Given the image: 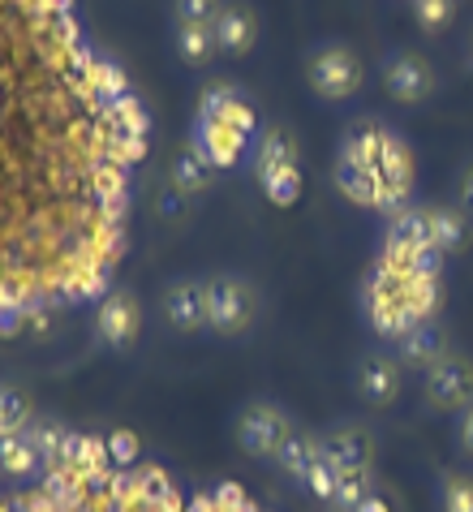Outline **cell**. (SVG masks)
Instances as JSON below:
<instances>
[{"label":"cell","instance_id":"obj_1","mask_svg":"<svg viewBox=\"0 0 473 512\" xmlns=\"http://www.w3.org/2000/svg\"><path fill=\"white\" fill-rule=\"evenodd\" d=\"M310 87L323 99H349L357 87H362V61L349 48H319L306 65Z\"/></svg>","mask_w":473,"mask_h":512},{"label":"cell","instance_id":"obj_2","mask_svg":"<svg viewBox=\"0 0 473 512\" xmlns=\"http://www.w3.org/2000/svg\"><path fill=\"white\" fill-rule=\"evenodd\" d=\"M254 319V293L241 280H211L207 284V323L215 332L233 336L246 332Z\"/></svg>","mask_w":473,"mask_h":512},{"label":"cell","instance_id":"obj_3","mask_svg":"<svg viewBox=\"0 0 473 512\" xmlns=\"http://www.w3.org/2000/svg\"><path fill=\"white\" fill-rule=\"evenodd\" d=\"M426 401L439 409H465L473 401V366L456 353H443L426 371Z\"/></svg>","mask_w":473,"mask_h":512},{"label":"cell","instance_id":"obj_4","mask_svg":"<svg viewBox=\"0 0 473 512\" xmlns=\"http://www.w3.org/2000/svg\"><path fill=\"white\" fill-rule=\"evenodd\" d=\"M289 435H293L289 418H284L280 409H271V405H250L246 414H241V426H237V439H241V448H246L250 457H276Z\"/></svg>","mask_w":473,"mask_h":512},{"label":"cell","instance_id":"obj_5","mask_svg":"<svg viewBox=\"0 0 473 512\" xmlns=\"http://www.w3.org/2000/svg\"><path fill=\"white\" fill-rule=\"evenodd\" d=\"M383 82H387V95L400 99V104H422V99L435 91V74L422 56L413 52H400L383 65Z\"/></svg>","mask_w":473,"mask_h":512},{"label":"cell","instance_id":"obj_6","mask_svg":"<svg viewBox=\"0 0 473 512\" xmlns=\"http://www.w3.org/2000/svg\"><path fill=\"white\" fill-rule=\"evenodd\" d=\"M164 315L177 332H194V327H207V284L198 280H181L164 293Z\"/></svg>","mask_w":473,"mask_h":512},{"label":"cell","instance_id":"obj_7","mask_svg":"<svg viewBox=\"0 0 473 512\" xmlns=\"http://www.w3.org/2000/svg\"><path fill=\"white\" fill-rule=\"evenodd\" d=\"M211 31H215V44H220V52H250L254 48V39H258V22H254V13L250 5H220V13H215V22H211Z\"/></svg>","mask_w":473,"mask_h":512},{"label":"cell","instance_id":"obj_8","mask_svg":"<svg viewBox=\"0 0 473 512\" xmlns=\"http://www.w3.org/2000/svg\"><path fill=\"white\" fill-rule=\"evenodd\" d=\"M95 327H99V336H104L112 349L134 345V336H138V302H134V297H125V293L104 297Z\"/></svg>","mask_w":473,"mask_h":512},{"label":"cell","instance_id":"obj_9","mask_svg":"<svg viewBox=\"0 0 473 512\" xmlns=\"http://www.w3.org/2000/svg\"><path fill=\"white\" fill-rule=\"evenodd\" d=\"M383 138H387V130H379V125H370V121L353 125V130L344 134V142H340V164L357 168V173H375L379 177Z\"/></svg>","mask_w":473,"mask_h":512},{"label":"cell","instance_id":"obj_10","mask_svg":"<svg viewBox=\"0 0 473 512\" xmlns=\"http://www.w3.org/2000/svg\"><path fill=\"white\" fill-rule=\"evenodd\" d=\"M357 392H362V401H370V405H387L400 392V366L392 358L370 353V358L357 366Z\"/></svg>","mask_w":473,"mask_h":512},{"label":"cell","instance_id":"obj_11","mask_svg":"<svg viewBox=\"0 0 473 512\" xmlns=\"http://www.w3.org/2000/svg\"><path fill=\"white\" fill-rule=\"evenodd\" d=\"M172 181H177L181 194H198V190H207L215 181V164H211V155L203 151V142H190V147L177 155V164H172Z\"/></svg>","mask_w":473,"mask_h":512},{"label":"cell","instance_id":"obj_12","mask_svg":"<svg viewBox=\"0 0 473 512\" xmlns=\"http://www.w3.org/2000/svg\"><path fill=\"white\" fill-rule=\"evenodd\" d=\"M198 142H203V151L211 155V164L215 168H224V164H237V155L241 147H246V134H237L228 121H198Z\"/></svg>","mask_w":473,"mask_h":512},{"label":"cell","instance_id":"obj_13","mask_svg":"<svg viewBox=\"0 0 473 512\" xmlns=\"http://www.w3.org/2000/svg\"><path fill=\"white\" fill-rule=\"evenodd\" d=\"M258 181H267V177H276L284 173V168H297V147H293V138L289 134H280V130H271L263 134V142H258Z\"/></svg>","mask_w":473,"mask_h":512},{"label":"cell","instance_id":"obj_14","mask_svg":"<svg viewBox=\"0 0 473 512\" xmlns=\"http://www.w3.org/2000/svg\"><path fill=\"white\" fill-rule=\"evenodd\" d=\"M327 452L336 457L340 469H366L370 457H375V444H370V435L366 431H336L332 439H327Z\"/></svg>","mask_w":473,"mask_h":512},{"label":"cell","instance_id":"obj_15","mask_svg":"<svg viewBox=\"0 0 473 512\" xmlns=\"http://www.w3.org/2000/svg\"><path fill=\"white\" fill-rule=\"evenodd\" d=\"M177 52L185 65H207L215 52H220V44H215V31L203 22H181L177 31Z\"/></svg>","mask_w":473,"mask_h":512},{"label":"cell","instance_id":"obj_16","mask_svg":"<svg viewBox=\"0 0 473 512\" xmlns=\"http://www.w3.org/2000/svg\"><path fill=\"white\" fill-rule=\"evenodd\" d=\"M336 186L353 198V203H366V207H379L383 211V181L375 173H357L349 164H336Z\"/></svg>","mask_w":473,"mask_h":512},{"label":"cell","instance_id":"obj_17","mask_svg":"<svg viewBox=\"0 0 473 512\" xmlns=\"http://www.w3.org/2000/svg\"><path fill=\"white\" fill-rule=\"evenodd\" d=\"M430 246L435 250H461L465 246V216L452 207H435L430 211Z\"/></svg>","mask_w":473,"mask_h":512},{"label":"cell","instance_id":"obj_18","mask_svg":"<svg viewBox=\"0 0 473 512\" xmlns=\"http://www.w3.org/2000/svg\"><path fill=\"white\" fill-rule=\"evenodd\" d=\"M387 241H396V246H413V250H418V246H430V211H418V207L396 211Z\"/></svg>","mask_w":473,"mask_h":512},{"label":"cell","instance_id":"obj_19","mask_svg":"<svg viewBox=\"0 0 473 512\" xmlns=\"http://www.w3.org/2000/svg\"><path fill=\"white\" fill-rule=\"evenodd\" d=\"M400 353H405V362H413V366H435L439 358H443V340L430 332V327L422 323V327H413V332H405L400 336Z\"/></svg>","mask_w":473,"mask_h":512},{"label":"cell","instance_id":"obj_20","mask_svg":"<svg viewBox=\"0 0 473 512\" xmlns=\"http://www.w3.org/2000/svg\"><path fill=\"white\" fill-rule=\"evenodd\" d=\"M340 474L344 469L336 465V457L327 452V444L314 452V461H310V469H306V487L319 495V500H336V487H340Z\"/></svg>","mask_w":473,"mask_h":512},{"label":"cell","instance_id":"obj_21","mask_svg":"<svg viewBox=\"0 0 473 512\" xmlns=\"http://www.w3.org/2000/svg\"><path fill=\"white\" fill-rule=\"evenodd\" d=\"M323 444L319 439H310V435H289L284 439V448L276 452V461L289 469L293 478H306V469H310V461H314V452H319Z\"/></svg>","mask_w":473,"mask_h":512},{"label":"cell","instance_id":"obj_22","mask_svg":"<svg viewBox=\"0 0 473 512\" xmlns=\"http://www.w3.org/2000/svg\"><path fill=\"white\" fill-rule=\"evenodd\" d=\"M39 465V457L31 452V444H26L22 435H0V469L5 474H31V469Z\"/></svg>","mask_w":473,"mask_h":512},{"label":"cell","instance_id":"obj_23","mask_svg":"<svg viewBox=\"0 0 473 512\" xmlns=\"http://www.w3.org/2000/svg\"><path fill=\"white\" fill-rule=\"evenodd\" d=\"M370 495H375V491H370V478H366V469H344V474H340V487H336V508H344V512H357V508H362L366 500H370Z\"/></svg>","mask_w":473,"mask_h":512},{"label":"cell","instance_id":"obj_24","mask_svg":"<svg viewBox=\"0 0 473 512\" xmlns=\"http://www.w3.org/2000/svg\"><path fill=\"white\" fill-rule=\"evenodd\" d=\"M112 121H117V130H125V134H134V138H147V130H151V117L142 112V104L134 95H121V99H112Z\"/></svg>","mask_w":473,"mask_h":512},{"label":"cell","instance_id":"obj_25","mask_svg":"<svg viewBox=\"0 0 473 512\" xmlns=\"http://www.w3.org/2000/svg\"><path fill=\"white\" fill-rule=\"evenodd\" d=\"M31 422V409L13 388H0V435H22Z\"/></svg>","mask_w":473,"mask_h":512},{"label":"cell","instance_id":"obj_26","mask_svg":"<svg viewBox=\"0 0 473 512\" xmlns=\"http://www.w3.org/2000/svg\"><path fill=\"white\" fill-rule=\"evenodd\" d=\"M22 439L31 444V452L35 457H43L48 461L56 448H61V439H65V431L56 422H26V431H22Z\"/></svg>","mask_w":473,"mask_h":512},{"label":"cell","instance_id":"obj_27","mask_svg":"<svg viewBox=\"0 0 473 512\" xmlns=\"http://www.w3.org/2000/svg\"><path fill=\"white\" fill-rule=\"evenodd\" d=\"M263 190H267V198H271L276 207L297 203V194H301V168H284V173L267 177V181H263Z\"/></svg>","mask_w":473,"mask_h":512},{"label":"cell","instance_id":"obj_28","mask_svg":"<svg viewBox=\"0 0 473 512\" xmlns=\"http://www.w3.org/2000/svg\"><path fill=\"white\" fill-rule=\"evenodd\" d=\"M91 78H95V87H99V95H104L108 104H112V99H121V95H129V82H125V74L112 61H99V56H95Z\"/></svg>","mask_w":473,"mask_h":512},{"label":"cell","instance_id":"obj_29","mask_svg":"<svg viewBox=\"0 0 473 512\" xmlns=\"http://www.w3.org/2000/svg\"><path fill=\"white\" fill-rule=\"evenodd\" d=\"M413 13H418L426 31H443L456 13V0H413Z\"/></svg>","mask_w":473,"mask_h":512},{"label":"cell","instance_id":"obj_30","mask_svg":"<svg viewBox=\"0 0 473 512\" xmlns=\"http://www.w3.org/2000/svg\"><path fill=\"white\" fill-rule=\"evenodd\" d=\"M443 504H448V512H473V478L448 474V482H443Z\"/></svg>","mask_w":473,"mask_h":512},{"label":"cell","instance_id":"obj_31","mask_svg":"<svg viewBox=\"0 0 473 512\" xmlns=\"http://www.w3.org/2000/svg\"><path fill=\"white\" fill-rule=\"evenodd\" d=\"M233 99H237V91H233V87L215 82V87H207V91H203V108H198V117H203V121H224V112L233 108Z\"/></svg>","mask_w":473,"mask_h":512},{"label":"cell","instance_id":"obj_32","mask_svg":"<svg viewBox=\"0 0 473 512\" xmlns=\"http://www.w3.org/2000/svg\"><path fill=\"white\" fill-rule=\"evenodd\" d=\"M215 13H220V0H177V18L181 22H203V26H211Z\"/></svg>","mask_w":473,"mask_h":512},{"label":"cell","instance_id":"obj_33","mask_svg":"<svg viewBox=\"0 0 473 512\" xmlns=\"http://www.w3.org/2000/svg\"><path fill=\"white\" fill-rule=\"evenodd\" d=\"M108 457L117 465H134L138 461V435L134 431H117L108 439Z\"/></svg>","mask_w":473,"mask_h":512},{"label":"cell","instance_id":"obj_34","mask_svg":"<svg viewBox=\"0 0 473 512\" xmlns=\"http://www.w3.org/2000/svg\"><path fill=\"white\" fill-rule=\"evenodd\" d=\"M22 332H31V336H48L52 332V306H39V310H26V327Z\"/></svg>","mask_w":473,"mask_h":512},{"label":"cell","instance_id":"obj_35","mask_svg":"<svg viewBox=\"0 0 473 512\" xmlns=\"http://www.w3.org/2000/svg\"><path fill=\"white\" fill-rule=\"evenodd\" d=\"M22 327H26V310L22 306H0V336H18L22 332Z\"/></svg>","mask_w":473,"mask_h":512},{"label":"cell","instance_id":"obj_36","mask_svg":"<svg viewBox=\"0 0 473 512\" xmlns=\"http://www.w3.org/2000/svg\"><path fill=\"white\" fill-rule=\"evenodd\" d=\"M461 448L473 457V401L465 405V418H461Z\"/></svg>","mask_w":473,"mask_h":512},{"label":"cell","instance_id":"obj_37","mask_svg":"<svg viewBox=\"0 0 473 512\" xmlns=\"http://www.w3.org/2000/svg\"><path fill=\"white\" fill-rule=\"evenodd\" d=\"M461 211L473 216V164L465 168V177H461Z\"/></svg>","mask_w":473,"mask_h":512},{"label":"cell","instance_id":"obj_38","mask_svg":"<svg viewBox=\"0 0 473 512\" xmlns=\"http://www.w3.org/2000/svg\"><path fill=\"white\" fill-rule=\"evenodd\" d=\"M357 512H387V504L379 500V495H370V500H366L362 508H357Z\"/></svg>","mask_w":473,"mask_h":512},{"label":"cell","instance_id":"obj_39","mask_svg":"<svg viewBox=\"0 0 473 512\" xmlns=\"http://www.w3.org/2000/svg\"><path fill=\"white\" fill-rule=\"evenodd\" d=\"M469 56H473V48H469Z\"/></svg>","mask_w":473,"mask_h":512}]
</instances>
